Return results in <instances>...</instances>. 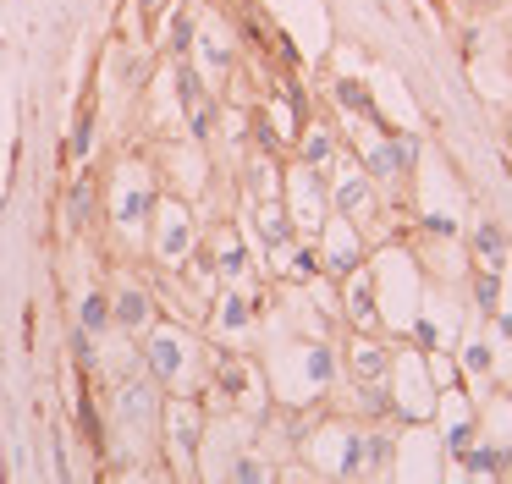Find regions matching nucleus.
<instances>
[{"label":"nucleus","mask_w":512,"mask_h":484,"mask_svg":"<svg viewBox=\"0 0 512 484\" xmlns=\"http://www.w3.org/2000/svg\"><path fill=\"white\" fill-rule=\"evenodd\" d=\"M347 308H353L358 325H369V319H375V303H369V286H364V281L347 286Z\"/></svg>","instance_id":"1a4fd4ad"},{"label":"nucleus","mask_w":512,"mask_h":484,"mask_svg":"<svg viewBox=\"0 0 512 484\" xmlns=\"http://www.w3.org/2000/svg\"><path fill=\"white\" fill-rule=\"evenodd\" d=\"M325 160H331V132L309 127V132H303V165L314 171V165H325Z\"/></svg>","instance_id":"39448f33"},{"label":"nucleus","mask_w":512,"mask_h":484,"mask_svg":"<svg viewBox=\"0 0 512 484\" xmlns=\"http://www.w3.org/2000/svg\"><path fill=\"white\" fill-rule=\"evenodd\" d=\"M171 429H177V440L193 451V440H199V413H193V407H171Z\"/></svg>","instance_id":"0eeeda50"},{"label":"nucleus","mask_w":512,"mask_h":484,"mask_svg":"<svg viewBox=\"0 0 512 484\" xmlns=\"http://www.w3.org/2000/svg\"><path fill=\"white\" fill-rule=\"evenodd\" d=\"M479 303H485V308H496V281H490V275L479 281Z\"/></svg>","instance_id":"dca6fc26"},{"label":"nucleus","mask_w":512,"mask_h":484,"mask_svg":"<svg viewBox=\"0 0 512 484\" xmlns=\"http://www.w3.org/2000/svg\"><path fill=\"white\" fill-rule=\"evenodd\" d=\"M105 325H111V303H105L100 292H89V297H83V330H94V336H100Z\"/></svg>","instance_id":"423d86ee"},{"label":"nucleus","mask_w":512,"mask_h":484,"mask_svg":"<svg viewBox=\"0 0 512 484\" xmlns=\"http://www.w3.org/2000/svg\"><path fill=\"white\" fill-rule=\"evenodd\" d=\"M221 319H226V325H243V319H248L243 297H226V303H221Z\"/></svg>","instance_id":"ddd939ff"},{"label":"nucleus","mask_w":512,"mask_h":484,"mask_svg":"<svg viewBox=\"0 0 512 484\" xmlns=\"http://www.w3.org/2000/svg\"><path fill=\"white\" fill-rule=\"evenodd\" d=\"M188 44H193V28H188V17H182L177 28H171V50L182 55V50H188Z\"/></svg>","instance_id":"2eb2a0df"},{"label":"nucleus","mask_w":512,"mask_h":484,"mask_svg":"<svg viewBox=\"0 0 512 484\" xmlns=\"http://www.w3.org/2000/svg\"><path fill=\"white\" fill-rule=\"evenodd\" d=\"M353 380H386V352L380 347H353Z\"/></svg>","instance_id":"7ed1b4c3"},{"label":"nucleus","mask_w":512,"mask_h":484,"mask_svg":"<svg viewBox=\"0 0 512 484\" xmlns=\"http://www.w3.org/2000/svg\"><path fill=\"white\" fill-rule=\"evenodd\" d=\"M259 237H265L270 248H287V242H292V220L281 215V209H259Z\"/></svg>","instance_id":"20e7f679"},{"label":"nucleus","mask_w":512,"mask_h":484,"mask_svg":"<svg viewBox=\"0 0 512 484\" xmlns=\"http://www.w3.org/2000/svg\"><path fill=\"white\" fill-rule=\"evenodd\" d=\"M89 132H94V121H89V110H83V121H78V138H72V154H89Z\"/></svg>","instance_id":"4468645a"},{"label":"nucleus","mask_w":512,"mask_h":484,"mask_svg":"<svg viewBox=\"0 0 512 484\" xmlns=\"http://www.w3.org/2000/svg\"><path fill=\"white\" fill-rule=\"evenodd\" d=\"M474 248L485 253L490 270H496V264H501V226H490V220H485V226H479V237H474Z\"/></svg>","instance_id":"9d476101"},{"label":"nucleus","mask_w":512,"mask_h":484,"mask_svg":"<svg viewBox=\"0 0 512 484\" xmlns=\"http://www.w3.org/2000/svg\"><path fill=\"white\" fill-rule=\"evenodd\" d=\"M138 6H144V11H160V0H138Z\"/></svg>","instance_id":"f3484780"},{"label":"nucleus","mask_w":512,"mask_h":484,"mask_svg":"<svg viewBox=\"0 0 512 484\" xmlns=\"http://www.w3.org/2000/svg\"><path fill=\"white\" fill-rule=\"evenodd\" d=\"M342 209H347V215H364V209H369V193H364V182H358V187H342Z\"/></svg>","instance_id":"f8f14e48"},{"label":"nucleus","mask_w":512,"mask_h":484,"mask_svg":"<svg viewBox=\"0 0 512 484\" xmlns=\"http://www.w3.org/2000/svg\"><path fill=\"white\" fill-rule=\"evenodd\" d=\"M111 319H116V325H149V297L144 292H122V297H116V303H111Z\"/></svg>","instance_id":"f03ea898"},{"label":"nucleus","mask_w":512,"mask_h":484,"mask_svg":"<svg viewBox=\"0 0 512 484\" xmlns=\"http://www.w3.org/2000/svg\"><path fill=\"white\" fill-rule=\"evenodd\" d=\"M149 369H155L160 380H171V374L182 369V347H177V336H155V341H149Z\"/></svg>","instance_id":"f257e3e1"},{"label":"nucleus","mask_w":512,"mask_h":484,"mask_svg":"<svg viewBox=\"0 0 512 484\" xmlns=\"http://www.w3.org/2000/svg\"><path fill=\"white\" fill-rule=\"evenodd\" d=\"M160 248H166V253H182V248H188V215H171V220H166V242H160Z\"/></svg>","instance_id":"9b49d317"},{"label":"nucleus","mask_w":512,"mask_h":484,"mask_svg":"<svg viewBox=\"0 0 512 484\" xmlns=\"http://www.w3.org/2000/svg\"><path fill=\"white\" fill-rule=\"evenodd\" d=\"M89 204H94V176H83L72 187V226H89Z\"/></svg>","instance_id":"6e6552de"}]
</instances>
